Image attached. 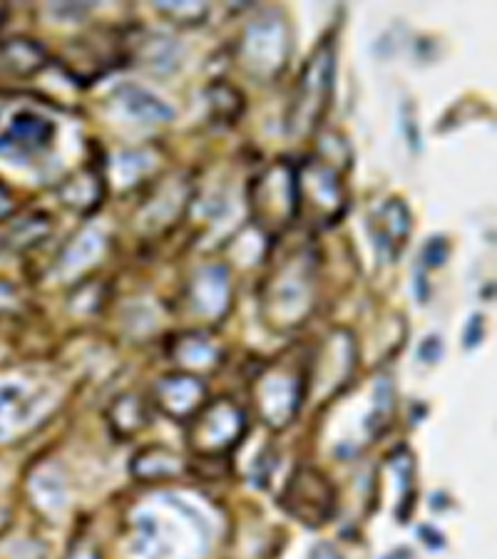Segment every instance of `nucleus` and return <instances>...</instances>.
<instances>
[{
	"label": "nucleus",
	"mask_w": 497,
	"mask_h": 559,
	"mask_svg": "<svg viewBox=\"0 0 497 559\" xmlns=\"http://www.w3.org/2000/svg\"><path fill=\"white\" fill-rule=\"evenodd\" d=\"M244 433V416L234 403L219 401L194 420L190 441L196 453H225Z\"/></svg>",
	"instance_id": "obj_2"
},
{
	"label": "nucleus",
	"mask_w": 497,
	"mask_h": 559,
	"mask_svg": "<svg viewBox=\"0 0 497 559\" xmlns=\"http://www.w3.org/2000/svg\"><path fill=\"white\" fill-rule=\"evenodd\" d=\"M445 256H448V246H445L443 239H433V242L425 246V264L441 266L445 262Z\"/></svg>",
	"instance_id": "obj_8"
},
{
	"label": "nucleus",
	"mask_w": 497,
	"mask_h": 559,
	"mask_svg": "<svg viewBox=\"0 0 497 559\" xmlns=\"http://www.w3.org/2000/svg\"><path fill=\"white\" fill-rule=\"evenodd\" d=\"M441 354H443V343H441V339H435V335H431V339L423 341L421 358L425 360V364H435V360L441 358Z\"/></svg>",
	"instance_id": "obj_9"
},
{
	"label": "nucleus",
	"mask_w": 497,
	"mask_h": 559,
	"mask_svg": "<svg viewBox=\"0 0 497 559\" xmlns=\"http://www.w3.org/2000/svg\"><path fill=\"white\" fill-rule=\"evenodd\" d=\"M135 475L140 478H167V475H177L182 466H179L177 455H173L169 450H162V447H150L142 455H137L135 460Z\"/></svg>",
	"instance_id": "obj_6"
},
{
	"label": "nucleus",
	"mask_w": 497,
	"mask_h": 559,
	"mask_svg": "<svg viewBox=\"0 0 497 559\" xmlns=\"http://www.w3.org/2000/svg\"><path fill=\"white\" fill-rule=\"evenodd\" d=\"M53 137V125L33 112H18L8 130L0 135V154L5 157H30L48 148Z\"/></svg>",
	"instance_id": "obj_3"
},
{
	"label": "nucleus",
	"mask_w": 497,
	"mask_h": 559,
	"mask_svg": "<svg viewBox=\"0 0 497 559\" xmlns=\"http://www.w3.org/2000/svg\"><path fill=\"white\" fill-rule=\"evenodd\" d=\"M483 316H473L466 326V348H475L483 341Z\"/></svg>",
	"instance_id": "obj_7"
},
{
	"label": "nucleus",
	"mask_w": 497,
	"mask_h": 559,
	"mask_svg": "<svg viewBox=\"0 0 497 559\" xmlns=\"http://www.w3.org/2000/svg\"><path fill=\"white\" fill-rule=\"evenodd\" d=\"M71 559H98V555L92 552V549H80V552H75Z\"/></svg>",
	"instance_id": "obj_13"
},
{
	"label": "nucleus",
	"mask_w": 497,
	"mask_h": 559,
	"mask_svg": "<svg viewBox=\"0 0 497 559\" xmlns=\"http://www.w3.org/2000/svg\"><path fill=\"white\" fill-rule=\"evenodd\" d=\"M157 403L160 408L173 418H187L202 406L204 398V385L190 376H173V378H162V383L157 385Z\"/></svg>",
	"instance_id": "obj_4"
},
{
	"label": "nucleus",
	"mask_w": 497,
	"mask_h": 559,
	"mask_svg": "<svg viewBox=\"0 0 497 559\" xmlns=\"http://www.w3.org/2000/svg\"><path fill=\"white\" fill-rule=\"evenodd\" d=\"M13 212V204H11V196H8L3 189H0V219L8 217V214Z\"/></svg>",
	"instance_id": "obj_11"
},
{
	"label": "nucleus",
	"mask_w": 497,
	"mask_h": 559,
	"mask_svg": "<svg viewBox=\"0 0 497 559\" xmlns=\"http://www.w3.org/2000/svg\"><path fill=\"white\" fill-rule=\"evenodd\" d=\"M421 537H425V539H423V542H425V545H428V542H431V545H433V547H443V542H441L443 537H441V535H433V532H431V530H425V528H423V530H421Z\"/></svg>",
	"instance_id": "obj_12"
},
{
	"label": "nucleus",
	"mask_w": 497,
	"mask_h": 559,
	"mask_svg": "<svg viewBox=\"0 0 497 559\" xmlns=\"http://www.w3.org/2000/svg\"><path fill=\"white\" fill-rule=\"evenodd\" d=\"M311 559H344L333 545H319L311 552Z\"/></svg>",
	"instance_id": "obj_10"
},
{
	"label": "nucleus",
	"mask_w": 497,
	"mask_h": 559,
	"mask_svg": "<svg viewBox=\"0 0 497 559\" xmlns=\"http://www.w3.org/2000/svg\"><path fill=\"white\" fill-rule=\"evenodd\" d=\"M284 505L304 524H321L333 514V487L319 470L302 468L289 480Z\"/></svg>",
	"instance_id": "obj_1"
},
{
	"label": "nucleus",
	"mask_w": 497,
	"mask_h": 559,
	"mask_svg": "<svg viewBox=\"0 0 497 559\" xmlns=\"http://www.w3.org/2000/svg\"><path fill=\"white\" fill-rule=\"evenodd\" d=\"M0 63H5L8 71L13 73L30 75L42 65V50L30 40H11L0 48Z\"/></svg>",
	"instance_id": "obj_5"
},
{
	"label": "nucleus",
	"mask_w": 497,
	"mask_h": 559,
	"mask_svg": "<svg viewBox=\"0 0 497 559\" xmlns=\"http://www.w3.org/2000/svg\"><path fill=\"white\" fill-rule=\"evenodd\" d=\"M385 559H410V552H408V549H398V552H393L391 557H385Z\"/></svg>",
	"instance_id": "obj_14"
}]
</instances>
